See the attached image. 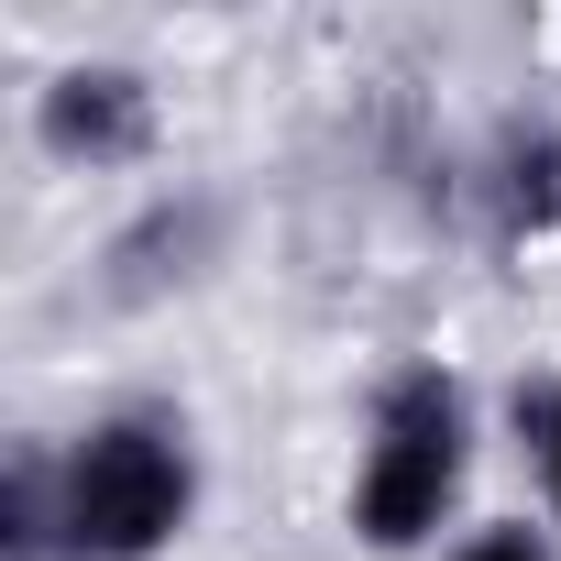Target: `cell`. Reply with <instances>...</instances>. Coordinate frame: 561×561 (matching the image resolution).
<instances>
[{"instance_id":"obj_1","label":"cell","mask_w":561,"mask_h":561,"mask_svg":"<svg viewBox=\"0 0 561 561\" xmlns=\"http://www.w3.org/2000/svg\"><path fill=\"white\" fill-rule=\"evenodd\" d=\"M56 506H67V550L78 561H154L187 506H198V462L176 440V419H100L67 462H56Z\"/></svg>"},{"instance_id":"obj_2","label":"cell","mask_w":561,"mask_h":561,"mask_svg":"<svg viewBox=\"0 0 561 561\" xmlns=\"http://www.w3.org/2000/svg\"><path fill=\"white\" fill-rule=\"evenodd\" d=\"M451 495H462V386L440 364H408L375 397V451H364V484H353V528L375 550H419Z\"/></svg>"},{"instance_id":"obj_3","label":"cell","mask_w":561,"mask_h":561,"mask_svg":"<svg viewBox=\"0 0 561 561\" xmlns=\"http://www.w3.org/2000/svg\"><path fill=\"white\" fill-rule=\"evenodd\" d=\"M154 133V100H144V78L133 67H67L56 89H45V144L56 154H133Z\"/></svg>"},{"instance_id":"obj_4","label":"cell","mask_w":561,"mask_h":561,"mask_svg":"<svg viewBox=\"0 0 561 561\" xmlns=\"http://www.w3.org/2000/svg\"><path fill=\"white\" fill-rule=\"evenodd\" d=\"M561 209V144L550 133H517L506 154H495V220L506 231H539Z\"/></svg>"},{"instance_id":"obj_5","label":"cell","mask_w":561,"mask_h":561,"mask_svg":"<svg viewBox=\"0 0 561 561\" xmlns=\"http://www.w3.org/2000/svg\"><path fill=\"white\" fill-rule=\"evenodd\" d=\"M517 440L539 451V473H550V506H561V386H517Z\"/></svg>"},{"instance_id":"obj_6","label":"cell","mask_w":561,"mask_h":561,"mask_svg":"<svg viewBox=\"0 0 561 561\" xmlns=\"http://www.w3.org/2000/svg\"><path fill=\"white\" fill-rule=\"evenodd\" d=\"M451 561H550V550H539V528H484V539H462Z\"/></svg>"}]
</instances>
